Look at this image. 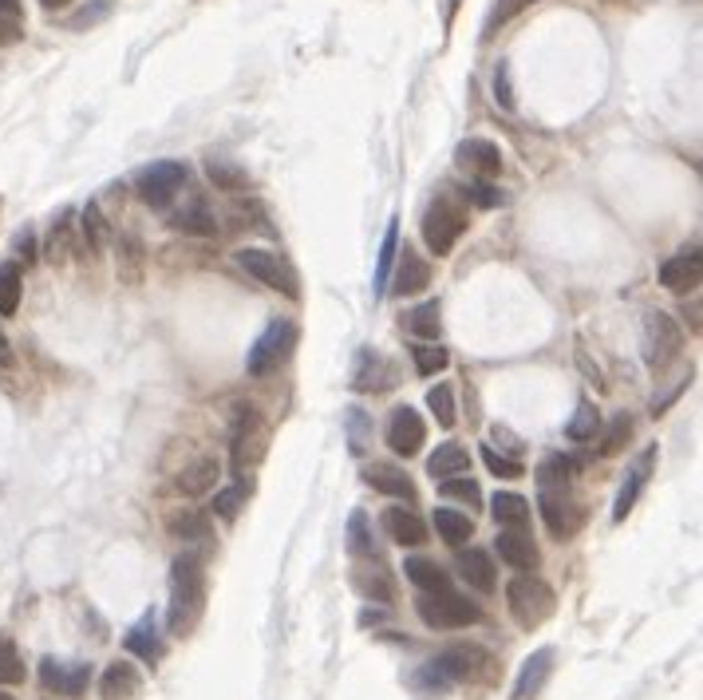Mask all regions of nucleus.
<instances>
[{"mask_svg":"<svg viewBox=\"0 0 703 700\" xmlns=\"http://www.w3.org/2000/svg\"><path fill=\"white\" fill-rule=\"evenodd\" d=\"M9 364H12V345L4 337V328H0V368H9Z\"/></svg>","mask_w":703,"mask_h":700,"instance_id":"nucleus-57","label":"nucleus"},{"mask_svg":"<svg viewBox=\"0 0 703 700\" xmlns=\"http://www.w3.org/2000/svg\"><path fill=\"white\" fill-rule=\"evenodd\" d=\"M424 439H427L424 416H419L411 404H399V408L391 412V419H388V447L396 455H404V459H411V455H419Z\"/></svg>","mask_w":703,"mask_h":700,"instance_id":"nucleus-12","label":"nucleus"},{"mask_svg":"<svg viewBox=\"0 0 703 700\" xmlns=\"http://www.w3.org/2000/svg\"><path fill=\"white\" fill-rule=\"evenodd\" d=\"M482 464H487L490 475H498V479H522L526 475L522 459H510V455H502L495 444H482Z\"/></svg>","mask_w":703,"mask_h":700,"instance_id":"nucleus-42","label":"nucleus"},{"mask_svg":"<svg viewBox=\"0 0 703 700\" xmlns=\"http://www.w3.org/2000/svg\"><path fill=\"white\" fill-rule=\"evenodd\" d=\"M415 613L427 629H467L482 618L475 601H467L455 590H439V594H419L415 598Z\"/></svg>","mask_w":703,"mask_h":700,"instance_id":"nucleus-4","label":"nucleus"},{"mask_svg":"<svg viewBox=\"0 0 703 700\" xmlns=\"http://www.w3.org/2000/svg\"><path fill=\"white\" fill-rule=\"evenodd\" d=\"M439 483H442V495H447V499L470 503V507H478V503H482V491H478V483L467 479V475H451V479H439Z\"/></svg>","mask_w":703,"mask_h":700,"instance_id":"nucleus-49","label":"nucleus"},{"mask_svg":"<svg viewBox=\"0 0 703 700\" xmlns=\"http://www.w3.org/2000/svg\"><path fill=\"white\" fill-rule=\"evenodd\" d=\"M17 246H20V257H24V265H32V262H37V254H32V234H24V237H20Z\"/></svg>","mask_w":703,"mask_h":700,"instance_id":"nucleus-56","label":"nucleus"},{"mask_svg":"<svg viewBox=\"0 0 703 700\" xmlns=\"http://www.w3.org/2000/svg\"><path fill=\"white\" fill-rule=\"evenodd\" d=\"M404 574H407V582L419 586L424 594L451 590V574L442 570L439 562H431V558H407V562H404Z\"/></svg>","mask_w":703,"mask_h":700,"instance_id":"nucleus-30","label":"nucleus"},{"mask_svg":"<svg viewBox=\"0 0 703 700\" xmlns=\"http://www.w3.org/2000/svg\"><path fill=\"white\" fill-rule=\"evenodd\" d=\"M396 250H399V222H391L388 234H384V246H379V257H376V277H371V285H376V297L388 290L391 265H396Z\"/></svg>","mask_w":703,"mask_h":700,"instance_id":"nucleus-39","label":"nucleus"},{"mask_svg":"<svg viewBox=\"0 0 703 700\" xmlns=\"http://www.w3.org/2000/svg\"><path fill=\"white\" fill-rule=\"evenodd\" d=\"M166 530H171V538H179V542H210L214 538V523H210V515H202V510H174L171 519H166Z\"/></svg>","mask_w":703,"mask_h":700,"instance_id":"nucleus-26","label":"nucleus"},{"mask_svg":"<svg viewBox=\"0 0 703 700\" xmlns=\"http://www.w3.org/2000/svg\"><path fill=\"white\" fill-rule=\"evenodd\" d=\"M245 487L242 483H234V487H226V491H217L214 495V503H210V507H214V515L217 519H226V523H234L237 519V510L245 507Z\"/></svg>","mask_w":703,"mask_h":700,"instance_id":"nucleus-47","label":"nucleus"},{"mask_svg":"<svg viewBox=\"0 0 703 700\" xmlns=\"http://www.w3.org/2000/svg\"><path fill=\"white\" fill-rule=\"evenodd\" d=\"M384 530H388V538L399 546H424L427 542V523L419 519L411 507H388L384 510Z\"/></svg>","mask_w":703,"mask_h":700,"instance_id":"nucleus-23","label":"nucleus"},{"mask_svg":"<svg viewBox=\"0 0 703 700\" xmlns=\"http://www.w3.org/2000/svg\"><path fill=\"white\" fill-rule=\"evenodd\" d=\"M139 689H143V677H139L135 665H126V661L108 665V673H103V681H100L103 700H135Z\"/></svg>","mask_w":703,"mask_h":700,"instance_id":"nucleus-25","label":"nucleus"},{"mask_svg":"<svg viewBox=\"0 0 703 700\" xmlns=\"http://www.w3.org/2000/svg\"><path fill=\"white\" fill-rule=\"evenodd\" d=\"M629 436H632V419L621 412V416H613V424H609V432L601 436V447H597V452H601V455H617L624 444H629Z\"/></svg>","mask_w":703,"mask_h":700,"instance_id":"nucleus-48","label":"nucleus"},{"mask_svg":"<svg viewBox=\"0 0 703 700\" xmlns=\"http://www.w3.org/2000/svg\"><path fill=\"white\" fill-rule=\"evenodd\" d=\"M427 408L435 412L439 428H455V396H451V384H435V388L427 392Z\"/></svg>","mask_w":703,"mask_h":700,"instance_id":"nucleus-44","label":"nucleus"},{"mask_svg":"<svg viewBox=\"0 0 703 700\" xmlns=\"http://www.w3.org/2000/svg\"><path fill=\"white\" fill-rule=\"evenodd\" d=\"M20 293H24V273L17 262L0 265V317H12L20 310Z\"/></svg>","mask_w":703,"mask_h":700,"instance_id":"nucleus-34","label":"nucleus"},{"mask_svg":"<svg viewBox=\"0 0 703 700\" xmlns=\"http://www.w3.org/2000/svg\"><path fill=\"white\" fill-rule=\"evenodd\" d=\"M470 467V455L462 444H455V439H447V444L435 447V455L427 459V475L431 479H451V475H467Z\"/></svg>","mask_w":703,"mask_h":700,"instance_id":"nucleus-28","label":"nucleus"},{"mask_svg":"<svg viewBox=\"0 0 703 700\" xmlns=\"http://www.w3.org/2000/svg\"><path fill=\"white\" fill-rule=\"evenodd\" d=\"M459 578L478 594H495V586H498L495 562H490V555L487 550H478V546L459 550Z\"/></svg>","mask_w":703,"mask_h":700,"instance_id":"nucleus-21","label":"nucleus"},{"mask_svg":"<svg viewBox=\"0 0 703 700\" xmlns=\"http://www.w3.org/2000/svg\"><path fill=\"white\" fill-rule=\"evenodd\" d=\"M404 328H407V333H415V337H424V341L439 337V301H424L419 310L407 313Z\"/></svg>","mask_w":703,"mask_h":700,"instance_id":"nucleus-38","label":"nucleus"},{"mask_svg":"<svg viewBox=\"0 0 703 700\" xmlns=\"http://www.w3.org/2000/svg\"><path fill=\"white\" fill-rule=\"evenodd\" d=\"M462 234H467V210H462L455 199H447V194H439L424 214L427 250H431L435 257H447L455 246H459Z\"/></svg>","mask_w":703,"mask_h":700,"instance_id":"nucleus-3","label":"nucleus"},{"mask_svg":"<svg viewBox=\"0 0 703 700\" xmlns=\"http://www.w3.org/2000/svg\"><path fill=\"white\" fill-rule=\"evenodd\" d=\"M597 432H601V412H597L593 404H581L578 416L569 419L566 436H569V439H578V444H589V439H593Z\"/></svg>","mask_w":703,"mask_h":700,"instance_id":"nucleus-41","label":"nucleus"},{"mask_svg":"<svg viewBox=\"0 0 703 700\" xmlns=\"http://www.w3.org/2000/svg\"><path fill=\"white\" fill-rule=\"evenodd\" d=\"M356 590L364 594V598L371 601H384V606H391L396 601V586H391V578L384 570H356Z\"/></svg>","mask_w":703,"mask_h":700,"instance_id":"nucleus-36","label":"nucleus"},{"mask_svg":"<svg viewBox=\"0 0 703 700\" xmlns=\"http://www.w3.org/2000/svg\"><path fill=\"white\" fill-rule=\"evenodd\" d=\"M538 510L558 542H566V538H573L585 527V507L569 495V487H546V491H538Z\"/></svg>","mask_w":703,"mask_h":700,"instance_id":"nucleus-8","label":"nucleus"},{"mask_svg":"<svg viewBox=\"0 0 703 700\" xmlns=\"http://www.w3.org/2000/svg\"><path fill=\"white\" fill-rule=\"evenodd\" d=\"M475 649H462V646H455V649H442L439 657H431V661L419 669V673L411 677V684L419 692H427V697H435V692H447L451 684H459V681H467L470 673H475Z\"/></svg>","mask_w":703,"mask_h":700,"instance_id":"nucleus-5","label":"nucleus"},{"mask_svg":"<svg viewBox=\"0 0 703 700\" xmlns=\"http://www.w3.org/2000/svg\"><path fill=\"white\" fill-rule=\"evenodd\" d=\"M344 432H348L352 455H364V452H368V444H371V416L364 408H356V404H352V408L344 412Z\"/></svg>","mask_w":703,"mask_h":700,"instance_id":"nucleus-37","label":"nucleus"},{"mask_svg":"<svg viewBox=\"0 0 703 700\" xmlns=\"http://www.w3.org/2000/svg\"><path fill=\"white\" fill-rule=\"evenodd\" d=\"M550 677H553V649L546 646V649H538V653H530L522 661V673H518L510 700H538Z\"/></svg>","mask_w":703,"mask_h":700,"instance_id":"nucleus-18","label":"nucleus"},{"mask_svg":"<svg viewBox=\"0 0 703 700\" xmlns=\"http://www.w3.org/2000/svg\"><path fill=\"white\" fill-rule=\"evenodd\" d=\"M40 684L55 697H83L91 684V661H55L44 657L40 661Z\"/></svg>","mask_w":703,"mask_h":700,"instance_id":"nucleus-11","label":"nucleus"},{"mask_svg":"<svg viewBox=\"0 0 703 700\" xmlns=\"http://www.w3.org/2000/svg\"><path fill=\"white\" fill-rule=\"evenodd\" d=\"M24 37V32H20V24L12 17H0V48L4 44H17V40Z\"/></svg>","mask_w":703,"mask_h":700,"instance_id":"nucleus-54","label":"nucleus"},{"mask_svg":"<svg viewBox=\"0 0 703 700\" xmlns=\"http://www.w3.org/2000/svg\"><path fill=\"white\" fill-rule=\"evenodd\" d=\"M217 475H222V464H217L214 455H202V459H194V464L174 479V487H179V495H186V499H198V495L214 491Z\"/></svg>","mask_w":703,"mask_h":700,"instance_id":"nucleus-24","label":"nucleus"},{"mask_svg":"<svg viewBox=\"0 0 703 700\" xmlns=\"http://www.w3.org/2000/svg\"><path fill=\"white\" fill-rule=\"evenodd\" d=\"M206 179L214 182L217 191H230V194H242L245 186H249V174H245L237 163H230V159H222V155L206 159Z\"/></svg>","mask_w":703,"mask_h":700,"instance_id":"nucleus-33","label":"nucleus"},{"mask_svg":"<svg viewBox=\"0 0 703 700\" xmlns=\"http://www.w3.org/2000/svg\"><path fill=\"white\" fill-rule=\"evenodd\" d=\"M388 282L399 297H411V293L431 285V265H427L424 254H415V250L404 242V250H396V277H388Z\"/></svg>","mask_w":703,"mask_h":700,"instance_id":"nucleus-17","label":"nucleus"},{"mask_svg":"<svg viewBox=\"0 0 703 700\" xmlns=\"http://www.w3.org/2000/svg\"><path fill=\"white\" fill-rule=\"evenodd\" d=\"M495 546H498V558H502L506 566H514V570H522V574H533V570H538L541 555H538V546H533L530 530H510V527H502V535L495 538Z\"/></svg>","mask_w":703,"mask_h":700,"instance_id":"nucleus-19","label":"nucleus"},{"mask_svg":"<svg viewBox=\"0 0 703 700\" xmlns=\"http://www.w3.org/2000/svg\"><path fill=\"white\" fill-rule=\"evenodd\" d=\"M411 356H415V368H419V376H435V373H442L447 364H451V356H447V348H439V345H415L411 348Z\"/></svg>","mask_w":703,"mask_h":700,"instance_id":"nucleus-45","label":"nucleus"},{"mask_svg":"<svg viewBox=\"0 0 703 700\" xmlns=\"http://www.w3.org/2000/svg\"><path fill=\"white\" fill-rule=\"evenodd\" d=\"M44 9H63V4H72V0H40Z\"/></svg>","mask_w":703,"mask_h":700,"instance_id":"nucleus-59","label":"nucleus"},{"mask_svg":"<svg viewBox=\"0 0 703 700\" xmlns=\"http://www.w3.org/2000/svg\"><path fill=\"white\" fill-rule=\"evenodd\" d=\"M237 265H242L249 277H257L262 285H269V290H277V293H285L289 301H297L300 297V290H297V277H293V270L285 262H281L273 250H262V246H242L237 250Z\"/></svg>","mask_w":703,"mask_h":700,"instance_id":"nucleus-9","label":"nucleus"},{"mask_svg":"<svg viewBox=\"0 0 703 700\" xmlns=\"http://www.w3.org/2000/svg\"><path fill=\"white\" fill-rule=\"evenodd\" d=\"M490 515H495L498 527H510V530H526L530 527V499L514 491H498L490 499Z\"/></svg>","mask_w":703,"mask_h":700,"instance_id":"nucleus-29","label":"nucleus"},{"mask_svg":"<svg viewBox=\"0 0 703 700\" xmlns=\"http://www.w3.org/2000/svg\"><path fill=\"white\" fill-rule=\"evenodd\" d=\"M462 194H467V199L475 202V206H482V210H495V206H502V202H506V194L498 191V186H495V182H490V179L470 182V186H467V191H462Z\"/></svg>","mask_w":703,"mask_h":700,"instance_id":"nucleus-51","label":"nucleus"},{"mask_svg":"<svg viewBox=\"0 0 703 700\" xmlns=\"http://www.w3.org/2000/svg\"><path fill=\"white\" fill-rule=\"evenodd\" d=\"M182 186H186V166L174 163V159H166V163H151L146 171H139V179H135L139 199L154 210L171 206V202L179 199Z\"/></svg>","mask_w":703,"mask_h":700,"instance_id":"nucleus-10","label":"nucleus"},{"mask_svg":"<svg viewBox=\"0 0 703 700\" xmlns=\"http://www.w3.org/2000/svg\"><path fill=\"white\" fill-rule=\"evenodd\" d=\"M435 530H439V538L447 546H467L470 538H475V519L462 515V510L439 507L435 510Z\"/></svg>","mask_w":703,"mask_h":700,"instance_id":"nucleus-31","label":"nucleus"},{"mask_svg":"<svg viewBox=\"0 0 703 700\" xmlns=\"http://www.w3.org/2000/svg\"><path fill=\"white\" fill-rule=\"evenodd\" d=\"M24 681V661H20L12 637L0 633V684H20Z\"/></svg>","mask_w":703,"mask_h":700,"instance_id":"nucleus-43","label":"nucleus"},{"mask_svg":"<svg viewBox=\"0 0 703 700\" xmlns=\"http://www.w3.org/2000/svg\"><path fill=\"white\" fill-rule=\"evenodd\" d=\"M573 471H578V459H569V455H561V452L546 455V459L538 464V471H533L538 491H546V487H569Z\"/></svg>","mask_w":703,"mask_h":700,"instance_id":"nucleus-32","label":"nucleus"},{"mask_svg":"<svg viewBox=\"0 0 703 700\" xmlns=\"http://www.w3.org/2000/svg\"><path fill=\"white\" fill-rule=\"evenodd\" d=\"M171 226L182 230V234H194V237H210L217 230L214 222V210L206 206V199H190L182 210L171 214Z\"/></svg>","mask_w":703,"mask_h":700,"instance_id":"nucleus-27","label":"nucleus"},{"mask_svg":"<svg viewBox=\"0 0 703 700\" xmlns=\"http://www.w3.org/2000/svg\"><path fill=\"white\" fill-rule=\"evenodd\" d=\"M530 4H538V0H495V9H490V17H487V37H495L506 20H514L518 12L530 9Z\"/></svg>","mask_w":703,"mask_h":700,"instance_id":"nucleus-50","label":"nucleus"},{"mask_svg":"<svg viewBox=\"0 0 703 700\" xmlns=\"http://www.w3.org/2000/svg\"><path fill=\"white\" fill-rule=\"evenodd\" d=\"M293 345H297V325H293V321H285V317L269 321L262 337L253 341L249 356H245V373H249V376L273 373V368H277V364L293 353Z\"/></svg>","mask_w":703,"mask_h":700,"instance_id":"nucleus-7","label":"nucleus"},{"mask_svg":"<svg viewBox=\"0 0 703 700\" xmlns=\"http://www.w3.org/2000/svg\"><path fill=\"white\" fill-rule=\"evenodd\" d=\"M459 166H467L478 179H495L502 171V151L490 139H467V143H459Z\"/></svg>","mask_w":703,"mask_h":700,"instance_id":"nucleus-22","label":"nucleus"},{"mask_svg":"<svg viewBox=\"0 0 703 700\" xmlns=\"http://www.w3.org/2000/svg\"><path fill=\"white\" fill-rule=\"evenodd\" d=\"M111 12V0H95V9H83L80 17H72V28H88V24H95L100 17H108Z\"/></svg>","mask_w":703,"mask_h":700,"instance_id":"nucleus-53","label":"nucleus"},{"mask_svg":"<svg viewBox=\"0 0 703 700\" xmlns=\"http://www.w3.org/2000/svg\"><path fill=\"white\" fill-rule=\"evenodd\" d=\"M459 4H462V0H442V24H447V28L455 24V12H459Z\"/></svg>","mask_w":703,"mask_h":700,"instance_id":"nucleus-55","label":"nucleus"},{"mask_svg":"<svg viewBox=\"0 0 703 700\" xmlns=\"http://www.w3.org/2000/svg\"><path fill=\"white\" fill-rule=\"evenodd\" d=\"M72 210H63L60 219L52 222V230H48V262H68V254H72Z\"/></svg>","mask_w":703,"mask_h":700,"instance_id":"nucleus-35","label":"nucleus"},{"mask_svg":"<svg viewBox=\"0 0 703 700\" xmlns=\"http://www.w3.org/2000/svg\"><path fill=\"white\" fill-rule=\"evenodd\" d=\"M652 467H656V447H644V452L636 455V464L624 471V483H621V491H617V503H613V523H624L632 515L636 499H641L644 487H649Z\"/></svg>","mask_w":703,"mask_h":700,"instance_id":"nucleus-14","label":"nucleus"},{"mask_svg":"<svg viewBox=\"0 0 703 700\" xmlns=\"http://www.w3.org/2000/svg\"><path fill=\"white\" fill-rule=\"evenodd\" d=\"M364 483H368L371 491L388 495V499L407 503V507H415V499H419L411 475H407L404 467H396V464H371L368 471H364Z\"/></svg>","mask_w":703,"mask_h":700,"instance_id":"nucleus-16","label":"nucleus"},{"mask_svg":"<svg viewBox=\"0 0 703 700\" xmlns=\"http://www.w3.org/2000/svg\"><path fill=\"white\" fill-rule=\"evenodd\" d=\"M20 12V0H0V17H17Z\"/></svg>","mask_w":703,"mask_h":700,"instance_id":"nucleus-58","label":"nucleus"},{"mask_svg":"<svg viewBox=\"0 0 703 700\" xmlns=\"http://www.w3.org/2000/svg\"><path fill=\"white\" fill-rule=\"evenodd\" d=\"M495 100L502 103L506 111L514 108V88H510V68L506 64H498V72H495Z\"/></svg>","mask_w":703,"mask_h":700,"instance_id":"nucleus-52","label":"nucleus"},{"mask_svg":"<svg viewBox=\"0 0 703 700\" xmlns=\"http://www.w3.org/2000/svg\"><path fill=\"white\" fill-rule=\"evenodd\" d=\"M703 282V257L700 246H684L680 254H672L660 265V285L672 293H695Z\"/></svg>","mask_w":703,"mask_h":700,"instance_id":"nucleus-13","label":"nucleus"},{"mask_svg":"<svg viewBox=\"0 0 703 700\" xmlns=\"http://www.w3.org/2000/svg\"><path fill=\"white\" fill-rule=\"evenodd\" d=\"M0 700H17V697H9V692H0Z\"/></svg>","mask_w":703,"mask_h":700,"instance_id":"nucleus-60","label":"nucleus"},{"mask_svg":"<svg viewBox=\"0 0 703 700\" xmlns=\"http://www.w3.org/2000/svg\"><path fill=\"white\" fill-rule=\"evenodd\" d=\"M396 384V364L388 356H379L376 348H364L356 356V368H352V388L356 392H388Z\"/></svg>","mask_w":703,"mask_h":700,"instance_id":"nucleus-15","label":"nucleus"},{"mask_svg":"<svg viewBox=\"0 0 703 700\" xmlns=\"http://www.w3.org/2000/svg\"><path fill=\"white\" fill-rule=\"evenodd\" d=\"M83 242H88V250L95 254V250H103V242H108V222H103L100 206L95 202H88V210H83Z\"/></svg>","mask_w":703,"mask_h":700,"instance_id":"nucleus-46","label":"nucleus"},{"mask_svg":"<svg viewBox=\"0 0 703 700\" xmlns=\"http://www.w3.org/2000/svg\"><path fill=\"white\" fill-rule=\"evenodd\" d=\"M206 613V570H202V555H179L171 566V613L166 626L171 633L186 637Z\"/></svg>","mask_w":703,"mask_h":700,"instance_id":"nucleus-1","label":"nucleus"},{"mask_svg":"<svg viewBox=\"0 0 703 700\" xmlns=\"http://www.w3.org/2000/svg\"><path fill=\"white\" fill-rule=\"evenodd\" d=\"M123 646H126V653H135L139 661H146V665L163 661L166 641H163V633H159V626H154V613H146V618H139L135 626L126 629Z\"/></svg>","mask_w":703,"mask_h":700,"instance_id":"nucleus-20","label":"nucleus"},{"mask_svg":"<svg viewBox=\"0 0 703 700\" xmlns=\"http://www.w3.org/2000/svg\"><path fill=\"white\" fill-rule=\"evenodd\" d=\"M348 550L356 558H379L376 555V538H371L368 515H364V510H352V519H348Z\"/></svg>","mask_w":703,"mask_h":700,"instance_id":"nucleus-40","label":"nucleus"},{"mask_svg":"<svg viewBox=\"0 0 703 700\" xmlns=\"http://www.w3.org/2000/svg\"><path fill=\"white\" fill-rule=\"evenodd\" d=\"M641 345L649 368H668L684 348V333H680L676 317H668L664 310H649L641 321Z\"/></svg>","mask_w":703,"mask_h":700,"instance_id":"nucleus-6","label":"nucleus"},{"mask_svg":"<svg viewBox=\"0 0 703 700\" xmlns=\"http://www.w3.org/2000/svg\"><path fill=\"white\" fill-rule=\"evenodd\" d=\"M506 606H510V618L522 629H538L558 610V594H553L550 582H541L538 574H518L514 582L506 586Z\"/></svg>","mask_w":703,"mask_h":700,"instance_id":"nucleus-2","label":"nucleus"}]
</instances>
